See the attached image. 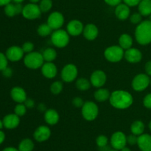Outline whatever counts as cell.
I'll use <instances>...</instances> for the list:
<instances>
[{
    "label": "cell",
    "mask_w": 151,
    "mask_h": 151,
    "mask_svg": "<svg viewBox=\"0 0 151 151\" xmlns=\"http://www.w3.org/2000/svg\"><path fill=\"white\" fill-rule=\"evenodd\" d=\"M110 96L111 93L109 92V90L105 88H99L94 93V98L97 102H103L109 100Z\"/></svg>",
    "instance_id": "484cf974"
},
{
    "label": "cell",
    "mask_w": 151,
    "mask_h": 151,
    "mask_svg": "<svg viewBox=\"0 0 151 151\" xmlns=\"http://www.w3.org/2000/svg\"><path fill=\"white\" fill-rule=\"evenodd\" d=\"M59 114L55 110L48 109L44 113V120L50 125H55L59 121Z\"/></svg>",
    "instance_id": "603a6c76"
},
{
    "label": "cell",
    "mask_w": 151,
    "mask_h": 151,
    "mask_svg": "<svg viewBox=\"0 0 151 151\" xmlns=\"http://www.w3.org/2000/svg\"><path fill=\"white\" fill-rule=\"evenodd\" d=\"M83 29L84 27L82 22L77 19L70 21L66 26L67 33L69 34V36H78L81 35L83 31Z\"/></svg>",
    "instance_id": "5bb4252c"
},
{
    "label": "cell",
    "mask_w": 151,
    "mask_h": 151,
    "mask_svg": "<svg viewBox=\"0 0 151 151\" xmlns=\"http://www.w3.org/2000/svg\"><path fill=\"white\" fill-rule=\"evenodd\" d=\"M20 123V118L16 114H8L3 118L4 127L7 129H14L19 126Z\"/></svg>",
    "instance_id": "7402d4cb"
},
{
    "label": "cell",
    "mask_w": 151,
    "mask_h": 151,
    "mask_svg": "<svg viewBox=\"0 0 151 151\" xmlns=\"http://www.w3.org/2000/svg\"><path fill=\"white\" fill-rule=\"evenodd\" d=\"M3 127H4V124H3V121H1V120L0 119V130H1V129H2Z\"/></svg>",
    "instance_id": "11a10c76"
},
{
    "label": "cell",
    "mask_w": 151,
    "mask_h": 151,
    "mask_svg": "<svg viewBox=\"0 0 151 151\" xmlns=\"http://www.w3.org/2000/svg\"><path fill=\"white\" fill-rule=\"evenodd\" d=\"M41 10L40 9L39 5L35 4V3H29L24 6L23 10H22V15L24 17L27 19L33 20L36 19L41 16Z\"/></svg>",
    "instance_id": "ba28073f"
},
{
    "label": "cell",
    "mask_w": 151,
    "mask_h": 151,
    "mask_svg": "<svg viewBox=\"0 0 151 151\" xmlns=\"http://www.w3.org/2000/svg\"><path fill=\"white\" fill-rule=\"evenodd\" d=\"M137 145L142 151H151V135L143 133L139 136Z\"/></svg>",
    "instance_id": "ac0fdd59"
},
{
    "label": "cell",
    "mask_w": 151,
    "mask_h": 151,
    "mask_svg": "<svg viewBox=\"0 0 151 151\" xmlns=\"http://www.w3.org/2000/svg\"><path fill=\"white\" fill-rule=\"evenodd\" d=\"M15 114L18 115V116H23L27 112V107L24 105V104H18L14 108Z\"/></svg>",
    "instance_id": "d590c367"
},
{
    "label": "cell",
    "mask_w": 151,
    "mask_h": 151,
    "mask_svg": "<svg viewBox=\"0 0 151 151\" xmlns=\"http://www.w3.org/2000/svg\"><path fill=\"white\" fill-rule=\"evenodd\" d=\"M24 51L22 47L19 46H11L6 51V56L7 59L11 62H18L24 56Z\"/></svg>",
    "instance_id": "9a60e30c"
},
{
    "label": "cell",
    "mask_w": 151,
    "mask_h": 151,
    "mask_svg": "<svg viewBox=\"0 0 151 151\" xmlns=\"http://www.w3.org/2000/svg\"><path fill=\"white\" fill-rule=\"evenodd\" d=\"M7 58L6 55L0 53V70L2 71L5 68H7Z\"/></svg>",
    "instance_id": "f35d334b"
},
{
    "label": "cell",
    "mask_w": 151,
    "mask_h": 151,
    "mask_svg": "<svg viewBox=\"0 0 151 151\" xmlns=\"http://www.w3.org/2000/svg\"><path fill=\"white\" fill-rule=\"evenodd\" d=\"M124 50L117 45H113L109 47L104 51V56L109 62H118L124 57Z\"/></svg>",
    "instance_id": "5b68a950"
},
{
    "label": "cell",
    "mask_w": 151,
    "mask_h": 151,
    "mask_svg": "<svg viewBox=\"0 0 151 151\" xmlns=\"http://www.w3.org/2000/svg\"><path fill=\"white\" fill-rule=\"evenodd\" d=\"M11 0H0V6H5L10 3Z\"/></svg>",
    "instance_id": "681fc988"
},
{
    "label": "cell",
    "mask_w": 151,
    "mask_h": 151,
    "mask_svg": "<svg viewBox=\"0 0 151 151\" xmlns=\"http://www.w3.org/2000/svg\"><path fill=\"white\" fill-rule=\"evenodd\" d=\"M99 113L98 106L93 102H84L82 107V115L87 121H93Z\"/></svg>",
    "instance_id": "8992f818"
},
{
    "label": "cell",
    "mask_w": 151,
    "mask_h": 151,
    "mask_svg": "<svg viewBox=\"0 0 151 151\" xmlns=\"http://www.w3.org/2000/svg\"><path fill=\"white\" fill-rule=\"evenodd\" d=\"M72 104L76 107H82L84 102L81 97H75L72 100Z\"/></svg>",
    "instance_id": "b9f144b4"
},
{
    "label": "cell",
    "mask_w": 151,
    "mask_h": 151,
    "mask_svg": "<svg viewBox=\"0 0 151 151\" xmlns=\"http://www.w3.org/2000/svg\"><path fill=\"white\" fill-rule=\"evenodd\" d=\"M44 58L42 53L38 52H31L27 53L24 58V63L27 68L29 69H38L44 65Z\"/></svg>",
    "instance_id": "3957f363"
},
{
    "label": "cell",
    "mask_w": 151,
    "mask_h": 151,
    "mask_svg": "<svg viewBox=\"0 0 151 151\" xmlns=\"http://www.w3.org/2000/svg\"><path fill=\"white\" fill-rule=\"evenodd\" d=\"M41 72L46 78H53L57 75V67L52 62H45L41 67Z\"/></svg>",
    "instance_id": "e0dca14e"
},
{
    "label": "cell",
    "mask_w": 151,
    "mask_h": 151,
    "mask_svg": "<svg viewBox=\"0 0 151 151\" xmlns=\"http://www.w3.org/2000/svg\"><path fill=\"white\" fill-rule=\"evenodd\" d=\"M91 82L88 79L85 78H81L77 80L76 81V87L78 90L85 91V90H88L91 87Z\"/></svg>",
    "instance_id": "f546056e"
},
{
    "label": "cell",
    "mask_w": 151,
    "mask_h": 151,
    "mask_svg": "<svg viewBox=\"0 0 151 151\" xmlns=\"http://www.w3.org/2000/svg\"><path fill=\"white\" fill-rule=\"evenodd\" d=\"M39 7L41 12L47 13L50 11L52 7V0H41L39 3Z\"/></svg>",
    "instance_id": "d6a6232c"
},
{
    "label": "cell",
    "mask_w": 151,
    "mask_h": 151,
    "mask_svg": "<svg viewBox=\"0 0 151 151\" xmlns=\"http://www.w3.org/2000/svg\"><path fill=\"white\" fill-rule=\"evenodd\" d=\"M44 60L46 62H52L57 57V52L55 49L52 47H48L45 49L42 53Z\"/></svg>",
    "instance_id": "83f0119b"
},
{
    "label": "cell",
    "mask_w": 151,
    "mask_h": 151,
    "mask_svg": "<svg viewBox=\"0 0 151 151\" xmlns=\"http://www.w3.org/2000/svg\"><path fill=\"white\" fill-rule=\"evenodd\" d=\"M12 1H14L15 3H22V1H24V0H12Z\"/></svg>",
    "instance_id": "db71d44e"
},
{
    "label": "cell",
    "mask_w": 151,
    "mask_h": 151,
    "mask_svg": "<svg viewBox=\"0 0 151 151\" xmlns=\"http://www.w3.org/2000/svg\"><path fill=\"white\" fill-rule=\"evenodd\" d=\"M137 141H138V136L134 134H131L127 136V144L130 145L137 144Z\"/></svg>",
    "instance_id": "ab89813d"
},
{
    "label": "cell",
    "mask_w": 151,
    "mask_h": 151,
    "mask_svg": "<svg viewBox=\"0 0 151 151\" xmlns=\"http://www.w3.org/2000/svg\"><path fill=\"white\" fill-rule=\"evenodd\" d=\"M119 46L123 50H128L133 45V38L129 34L123 33L120 36L119 38Z\"/></svg>",
    "instance_id": "d4e9b609"
},
{
    "label": "cell",
    "mask_w": 151,
    "mask_h": 151,
    "mask_svg": "<svg viewBox=\"0 0 151 151\" xmlns=\"http://www.w3.org/2000/svg\"><path fill=\"white\" fill-rule=\"evenodd\" d=\"M4 139H5V135H4V133L0 130V144L3 143Z\"/></svg>",
    "instance_id": "c3c4849f"
},
{
    "label": "cell",
    "mask_w": 151,
    "mask_h": 151,
    "mask_svg": "<svg viewBox=\"0 0 151 151\" xmlns=\"http://www.w3.org/2000/svg\"><path fill=\"white\" fill-rule=\"evenodd\" d=\"M142 19V16L139 13H135L130 16L131 22L134 25H139V23H141Z\"/></svg>",
    "instance_id": "8d00e7d4"
},
{
    "label": "cell",
    "mask_w": 151,
    "mask_h": 151,
    "mask_svg": "<svg viewBox=\"0 0 151 151\" xmlns=\"http://www.w3.org/2000/svg\"><path fill=\"white\" fill-rule=\"evenodd\" d=\"M148 127H149V129H150V130L151 131V121L149 122V124H148Z\"/></svg>",
    "instance_id": "6f0895ef"
},
{
    "label": "cell",
    "mask_w": 151,
    "mask_h": 151,
    "mask_svg": "<svg viewBox=\"0 0 151 151\" xmlns=\"http://www.w3.org/2000/svg\"><path fill=\"white\" fill-rule=\"evenodd\" d=\"M78 70L77 67L73 64H68L63 67L61 70V78L65 82H72L78 76Z\"/></svg>",
    "instance_id": "30bf717a"
},
{
    "label": "cell",
    "mask_w": 151,
    "mask_h": 151,
    "mask_svg": "<svg viewBox=\"0 0 151 151\" xmlns=\"http://www.w3.org/2000/svg\"><path fill=\"white\" fill-rule=\"evenodd\" d=\"M150 84H151V78H150Z\"/></svg>",
    "instance_id": "94428289"
},
{
    "label": "cell",
    "mask_w": 151,
    "mask_h": 151,
    "mask_svg": "<svg viewBox=\"0 0 151 151\" xmlns=\"http://www.w3.org/2000/svg\"><path fill=\"white\" fill-rule=\"evenodd\" d=\"M10 96L13 100L17 103H23L26 101L27 93L22 87H14L10 91Z\"/></svg>",
    "instance_id": "ffe728a7"
},
{
    "label": "cell",
    "mask_w": 151,
    "mask_h": 151,
    "mask_svg": "<svg viewBox=\"0 0 151 151\" xmlns=\"http://www.w3.org/2000/svg\"><path fill=\"white\" fill-rule=\"evenodd\" d=\"M150 78L149 76L146 73H139L133 78L131 85L135 91L141 92L150 85Z\"/></svg>",
    "instance_id": "52a82bcc"
},
{
    "label": "cell",
    "mask_w": 151,
    "mask_h": 151,
    "mask_svg": "<svg viewBox=\"0 0 151 151\" xmlns=\"http://www.w3.org/2000/svg\"><path fill=\"white\" fill-rule=\"evenodd\" d=\"M4 13L9 17H13L14 16L17 15V12H16V5L15 4H12V3H9L7 5L4 6Z\"/></svg>",
    "instance_id": "836d02e7"
},
{
    "label": "cell",
    "mask_w": 151,
    "mask_h": 151,
    "mask_svg": "<svg viewBox=\"0 0 151 151\" xmlns=\"http://www.w3.org/2000/svg\"><path fill=\"white\" fill-rule=\"evenodd\" d=\"M108 143H109V139L104 135H100L96 139V144H97V145L100 148H103L107 147Z\"/></svg>",
    "instance_id": "e575fe53"
},
{
    "label": "cell",
    "mask_w": 151,
    "mask_h": 151,
    "mask_svg": "<svg viewBox=\"0 0 151 151\" xmlns=\"http://www.w3.org/2000/svg\"><path fill=\"white\" fill-rule=\"evenodd\" d=\"M114 13L115 16L119 20H125V19H127L130 16L131 10H130L129 6L127 5L126 4L121 3V4L116 6Z\"/></svg>",
    "instance_id": "44dd1931"
},
{
    "label": "cell",
    "mask_w": 151,
    "mask_h": 151,
    "mask_svg": "<svg viewBox=\"0 0 151 151\" xmlns=\"http://www.w3.org/2000/svg\"><path fill=\"white\" fill-rule=\"evenodd\" d=\"M29 1H30L31 3H35V4H36L37 2L40 1L41 0H29Z\"/></svg>",
    "instance_id": "9f6ffc18"
},
{
    "label": "cell",
    "mask_w": 151,
    "mask_h": 151,
    "mask_svg": "<svg viewBox=\"0 0 151 151\" xmlns=\"http://www.w3.org/2000/svg\"><path fill=\"white\" fill-rule=\"evenodd\" d=\"M12 70L10 69V68H5L4 70H2V73L3 75L5 77H10L12 76Z\"/></svg>",
    "instance_id": "7dc6e473"
},
{
    "label": "cell",
    "mask_w": 151,
    "mask_h": 151,
    "mask_svg": "<svg viewBox=\"0 0 151 151\" xmlns=\"http://www.w3.org/2000/svg\"><path fill=\"white\" fill-rule=\"evenodd\" d=\"M110 142L113 149L120 150L123 147H126L127 136L122 132L116 131L112 134Z\"/></svg>",
    "instance_id": "9c48e42d"
},
{
    "label": "cell",
    "mask_w": 151,
    "mask_h": 151,
    "mask_svg": "<svg viewBox=\"0 0 151 151\" xmlns=\"http://www.w3.org/2000/svg\"><path fill=\"white\" fill-rule=\"evenodd\" d=\"M119 151H131V149L129 147H125L122 148V150H120Z\"/></svg>",
    "instance_id": "f5cc1de1"
},
{
    "label": "cell",
    "mask_w": 151,
    "mask_h": 151,
    "mask_svg": "<svg viewBox=\"0 0 151 151\" xmlns=\"http://www.w3.org/2000/svg\"><path fill=\"white\" fill-rule=\"evenodd\" d=\"M52 29L50 27L48 24H42V25H39L37 30L38 35L41 36H47L52 34Z\"/></svg>",
    "instance_id": "4dcf8cb0"
},
{
    "label": "cell",
    "mask_w": 151,
    "mask_h": 151,
    "mask_svg": "<svg viewBox=\"0 0 151 151\" xmlns=\"http://www.w3.org/2000/svg\"><path fill=\"white\" fill-rule=\"evenodd\" d=\"M122 1L129 7H134V6L138 5L142 0H122Z\"/></svg>",
    "instance_id": "7bdbcfd3"
},
{
    "label": "cell",
    "mask_w": 151,
    "mask_h": 151,
    "mask_svg": "<svg viewBox=\"0 0 151 151\" xmlns=\"http://www.w3.org/2000/svg\"><path fill=\"white\" fill-rule=\"evenodd\" d=\"M143 105L146 108L151 109V93L145 96L143 99Z\"/></svg>",
    "instance_id": "60d3db41"
},
{
    "label": "cell",
    "mask_w": 151,
    "mask_h": 151,
    "mask_svg": "<svg viewBox=\"0 0 151 151\" xmlns=\"http://www.w3.org/2000/svg\"><path fill=\"white\" fill-rule=\"evenodd\" d=\"M24 103V105L26 106V107L29 108V109L32 108L34 107V105H35V102H34V101L32 99H27L26 101Z\"/></svg>",
    "instance_id": "f6af8a7d"
},
{
    "label": "cell",
    "mask_w": 151,
    "mask_h": 151,
    "mask_svg": "<svg viewBox=\"0 0 151 151\" xmlns=\"http://www.w3.org/2000/svg\"><path fill=\"white\" fill-rule=\"evenodd\" d=\"M62 90H63V83L60 81H55L50 86V91L54 95L59 94L61 93Z\"/></svg>",
    "instance_id": "1f68e13d"
},
{
    "label": "cell",
    "mask_w": 151,
    "mask_h": 151,
    "mask_svg": "<svg viewBox=\"0 0 151 151\" xmlns=\"http://www.w3.org/2000/svg\"><path fill=\"white\" fill-rule=\"evenodd\" d=\"M124 57L130 63H138L142 59V52L137 48H133L131 47L130 49L126 50L124 53Z\"/></svg>",
    "instance_id": "2e32d148"
},
{
    "label": "cell",
    "mask_w": 151,
    "mask_h": 151,
    "mask_svg": "<svg viewBox=\"0 0 151 151\" xmlns=\"http://www.w3.org/2000/svg\"><path fill=\"white\" fill-rule=\"evenodd\" d=\"M64 23V17L60 12H52L47 19V24L52 30H58L63 26Z\"/></svg>",
    "instance_id": "8fae6325"
},
{
    "label": "cell",
    "mask_w": 151,
    "mask_h": 151,
    "mask_svg": "<svg viewBox=\"0 0 151 151\" xmlns=\"http://www.w3.org/2000/svg\"><path fill=\"white\" fill-rule=\"evenodd\" d=\"M137 42L142 45H147L151 42V21L145 20L137 25L135 30Z\"/></svg>",
    "instance_id": "7a4b0ae2"
},
{
    "label": "cell",
    "mask_w": 151,
    "mask_h": 151,
    "mask_svg": "<svg viewBox=\"0 0 151 151\" xmlns=\"http://www.w3.org/2000/svg\"><path fill=\"white\" fill-rule=\"evenodd\" d=\"M83 34L87 40L93 41L98 36L99 30L94 24H88L84 27Z\"/></svg>",
    "instance_id": "d6986e66"
},
{
    "label": "cell",
    "mask_w": 151,
    "mask_h": 151,
    "mask_svg": "<svg viewBox=\"0 0 151 151\" xmlns=\"http://www.w3.org/2000/svg\"><path fill=\"white\" fill-rule=\"evenodd\" d=\"M145 70L146 74L149 76H151V61H149L145 64Z\"/></svg>",
    "instance_id": "bcb514c9"
},
{
    "label": "cell",
    "mask_w": 151,
    "mask_h": 151,
    "mask_svg": "<svg viewBox=\"0 0 151 151\" xmlns=\"http://www.w3.org/2000/svg\"><path fill=\"white\" fill-rule=\"evenodd\" d=\"M109 151H119V150H115V149H110Z\"/></svg>",
    "instance_id": "680465c9"
},
{
    "label": "cell",
    "mask_w": 151,
    "mask_h": 151,
    "mask_svg": "<svg viewBox=\"0 0 151 151\" xmlns=\"http://www.w3.org/2000/svg\"><path fill=\"white\" fill-rule=\"evenodd\" d=\"M139 13L142 16H148L151 14V0H142L138 4Z\"/></svg>",
    "instance_id": "cb8c5ba5"
},
{
    "label": "cell",
    "mask_w": 151,
    "mask_h": 151,
    "mask_svg": "<svg viewBox=\"0 0 151 151\" xmlns=\"http://www.w3.org/2000/svg\"><path fill=\"white\" fill-rule=\"evenodd\" d=\"M131 131L133 134L139 136L143 134L145 131V124L142 121L137 120L134 121L131 126Z\"/></svg>",
    "instance_id": "4316f807"
},
{
    "label": "cell",
    "mask_w": 151,
    "mask_h": 151,
    "mask_svg": "<svg viewBox=\"0 0 151 151\" xmlns=\"http://www.w3.org/2000/svg\"><path fill=\"white\" fill-rule=\"evenodd\" d=\"M22 48L23 50L24 53L27 54V53H29L33 51L34 44L32 42H30V41H27V42L24 43Z\"/></svg>",
    "instance_id": "74e56055"
},
{
    "label": "cell",
    "mask_w": 151,
    "mask_h": 151,
    "mask_svg": "<svg viewBox=\"0 0 151 151\" xmlns=\"http://www.w3.org/2000/svg\"><path fill=\"white\" fill-rule=\"evenodd\" d=\"M109 102L112 107L119 110L127 109L132 105L134 98L132 95L125 90H115L111 93Z\"/></svg>",
    "instance_id": "6da1fadb"
},
{
    "label": "cell",
    "mask_w": 151,
    "mask_h": 151,
    "mask_svg": "<svg viewBox=\"0 0 151 151\" xmlns=\"http://www.w3.org/2000/svg\"><path fill=\"white\" fill-rule=\"evenodd\" d=\"M51 136V130L47 126L41 125L37 127L33 133V137L38 142H44L48 140Z\"/></svg>",
    "instance_id": "4fadbf2b"
},
{
    "label": "cell",
    "mask_w": 151,
    "mask_h": 151,
    "mask_svg": "<svg viewBox=\"0 0 151 151\" xmlns=\"http://www.w3.org/2000/svg\"><path fill=\"white\" fill-rule=\"evenodd\" d=\"M106 79L107 77L106 73L100 70H97L91 73L90 77V82L94 87L100 88L106 84Z\"/></svg>",
    "instance_id": "7c38bea8"
},
{
    "label": "cell",
    "mask_w": 151,
    "mask_h": 151,
    "mask_svg": "<svg viewBox=\"0 0 151 151\" xmlns=\"http://www.w3.org/2000/svg\"><path fill=\"white\" fill-rule=\"evenodd\" d=\"M38 109L40 111H46L47 109H46V106L44 105V104H39L38 106Z\"/></svg>",
    "instance_id": "f907efd6"
},
{
    "label": "cell",
    "mask_w": 151,
    "mask_h": 151,
    "mask_svg": "<svg viewBox=\"0 0 151 151\" xmlns=\"http://www.w3.org/2000/svg\"><path fill=\"white\" fill-rule=\"evenodd\" d=\"M33 142L30 139H24L21 141L19 144V151H32L34 149Z\"/></svg>",
    "instance_id": "f1b7e54d"
},
{
    "label": "cell",
    "mask_w": 151,
    "mask_h": 151,
    "mask_svg": "<svg viewBox=\"0 0 151 151\" xmlns=\"http://www.w3.org/2000/svg\"><path fill=\"white\" fill-rule=\"evenodd\" d=\"M122 0H104L105 2L110 6H117L118 4L122 3Z\"/></svg>",
    "instance_id": "ee69618b"
},
{
    "label": "cell",
    "mask_w": 151,
    "mask_h": 151,
    "mask_svg": "<svg viewBox=\"0 0 151 151\" xmlns=\"http://www.w3.org/2000/svg\"><path fill=\"white\" fill-rule=\"evenodd\" d=\"M2 151H19V150L15 147H8L4 148Z\"/></svg>",
    "instance_id": "816d5d0a"
},
{
    "label": "cell",
    "mask_w": 151,
    "mask_h": 151,
    "mask_svg": "<svg viewBox=\"0 0 151 151\" xmlns=\"http://www.w3.org/2000/svg\"><path fill=\"white\" fill-rule=\"evenodd\" d=\"M51 41L55 47L63 48L69 44V34L64 30H56L51 34Z\"/></svg>",
    "instance_id": "277c9868"
},
{
    "label": "cell",
    "mask_w": 151,
    "mask_h": 151,
    "mask_svg": "<svg viewBox=\"0 0 151 151\" xmlns=\"http://www.w3.org/2000/svg\"><path fill=\"white\" fill-rule=\"evenodd\" d=\"M150 16V20L151 21V14L150 15V16Z\"/></svg>",
    "instance_id": "91938a15"
}]
</instances>
